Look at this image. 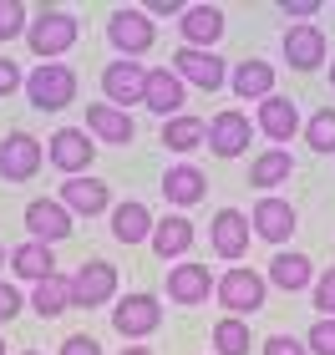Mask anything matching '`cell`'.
I'll return each mask as SVG.
<instances>
[{"mask_svg": "<svg viewBox=\"0 0 335 355\" xmlns=\"http://www.w3.org/2000/svg\"><path fill=\"white\" fill-rule=\"evenodd\" d=\"M269 279L295 295V289L310 284V259H305V254H275V264H269Z\"/></svg>", "mask_w": 335, "mask_h": 355, "instance_id": "29", "label": "cell"}, {"mask_svg": "<svg viewBox=\"0 0 335 355\" xmlns=\"http://www.w3.org/2000/svg\"><path fill=\"white\" fill-rule=\"evenodd\" d=\"M107 36H112V46H117L127 61H132L137 51H148V46H153V21L142 10H112Z\"/></svg>", "mask_w": 335, "mask_h": 355, "instance_id": "8", "label": "cell"}, {"mask_svg": "<svg viewBox=\"0 0 335 355\" xmlns=\"http://www.w3.org/2000/svg\"><path fill=\"white\" fill-rule=\"evenodd\" d=\"M112 325H117L127 340H137V335H153L157 325H163V304H157L153 295H127V300H117V315H112Z\"/></svg>", "mask_w": 335, "mask_h": 355, "instance_id": "7", "label": "cell"}, {"mask_svg": "<svg viewBox=\"0 0 335 355\" xmlns=\"http://www.w3.org/2000/svg\"><path fill=\"white\" fill-rule=\"evenodd\" d=\"M0 355H6V340H0Z\"/></svg>", "mask_w": 335, "mask_h": 355, "instance_id": "44", "label": "cell"}, {"mask_svg": "<svg viewBox=\"0 0 335 355\" xmlns=\"http://www.w3.org/2000/svg\"><path fill=\"white\" fill-rule=\"evenodd\" d=\"M102 92L112 107H132L142 102V92H148V67H137V61H112V67L102 71Z\"/></svg>", "mask_w": 335, "mask_h": 355, "instance_id": "5", "label": "cell"}, {"mask_svg": "<svg viewBox=\"0 0 335 355\" xmlns=\"http://www.w3.org/2000/svg\"><path fill=\"white\" fill-rule=\"evenodd\" d=\"M290 153H259L249 163V183L254 188H275V183H284V178H290Z\"/></svg>", "mask_w": 335, "mask_h": 355, "instance_id": "31", "label": "cell"}, {"mask_svg": "<svg viewBox=\"0 0 335 355\" xmlns=\"http://www.w3.org/2000/svg\"><path fill=\"white\" fill-rule=\"evenodd\" d=\"M26 355H36V350H26Z\"/></svg>", "mask_w": 335, "mask_h": 355, "instance_id": "45", "label": "cell"}, {"mask_svg": "<svg viewBox=\"0 0 335 355\" xmlns=\"http://www.w3.org/2000/svg\"><path fill=\"white\" fill-rule=\"evenodd\" d=\"M21 289H15V284H0V325H6V320H15V315H21Z\"/></svg>", "mask_w": 335, "mask_h": 355, "instance_id": "36", "label": "cell"}, {"mask_svg": "<svg viewBox=\"0 0 335 355\" xmlns=\"http://www.w3.org/2000/svg\"><path fill=\"white\" fill-rule=\"evenodd\" d=\"M142 102H148L153 112H178L183 107V82H178V71H168V67H157L148 71V92H142Z\"/></svg>", "mask_w": 335, "mask_h": 355, "instance_id": "22", "label": "cell"}, {"mask_svg": "<svg viewBox=\"0 0 335 355\" xmlns=\"http://www.w3.org/2000/svg\"><path fill=\"white\" fill-rule=\"evenodd\" d=\"M173 71H183L188 82L203 87V92H218L223 82H229V76H223L229 67H223V61H218L214 51H188V46H183L178 56H173Z\"/></svg>", "mask_w": 335, "mask_h": 355, "instance_id": "13", "label": "cell"}, {"mask_svg": "<svg viewBox=\"0 0 335 355\" xmlns=\"http://www.w3.org/2000/svg\"><path fill=\"white\" fill-rule=\"evenodd\" d=\"M284 61H290L295 71H320V61H325V31H315V26L284 31Z\"/></svg>", "mask_w": 335, "mask_h": 355, "instance_id": "12", "label": "cell"}, {"mask_svg": "<svg viewBox=\"0 0 335 355\" xmlns=\"http://www.w3.org/2000/svg\"><path fill=\"white\" fill-rule=\"evenodd\" d=\"M284 10H290V15H300V21H305V15H315L320 6H315V0H295V6H284Z\"/></svg>", "mask_w": 335, "mask_h": 355, "instance_id": "40", "label": "cell"}, {"mask_svg": "<svg viewBox=\"0 0 335 355\" xmlns=\"http://www.w3.org/2000/svg\"><path fill=\"white\" fill-rule=\"evenodd\" d=\"M46 157H51V163L61 168V173H71V178H82V168L92 163V137L82 132V127H61V132L46 142Z\"/></svg>", "mask_w": 335, "mask_h": 355, "instance_id": "9", "label": "cell"}, {"mask_svg": "<svg viewBox=\"0 0 335 355\" xmlns=\"http://www.w3.org/2000/svg\"><path fill=\"white\" fill-rule=\"evenodd\" d=\"M249 340H254V335H249V325L239 315H223L214 325V350L218 355H249Z\"/></svg>", "mask_w": 335, "mask_h": 355, "instance_id": "30", "label": "cell"}, {"mask_svg": "<svg viewBox=\"0 0 335 355\" xmlns=\"http://www.w3.org/2000/svg\"><path fill=\"white\" fill-rule=\"evenodd\" d=\"M112 289H117V269H112L107 259H92V264L76 269V279H71V304L97 310V304L112 300Z\"/></svg>", "mask_w": 335, "mask_h": 355, "instance_id": "6", "label": "cell"}, {"mask_svg": "<svg viewBox=\"0 0 335 355\" xmlns=\"http://www.w3.org/2000/svg\"><path fill=\"white\" fill-rule=\"evenodd\" d=\"M209 289H214V279H209L203 264H178L168 274V300L173 304H198V300H209Z\"/></svg>", "mask_w": 335, "mask_h": 355, "instance_id": "19", "label": "cell"}, {"mask_svg": "<svg viewBox=\"0 0 335 355\" xmlns=\"http://www.w3.org/2000/svg\"><path fill=\"white\" fill-rule=\"evenodd\" d=\"M122 355H153V350H148V345H127Z\"/></svg>", "mask_w": 335, "mask_h": 355, "instance_id": "41", "label": "cell"}, {"mask_svg": "<svg viewBox=\"0 0 335 355\" xmlns=\"http://www.w3.org/2000/svg\"><path fill=\"white\" fill-rule=\"evenodd\" d=\"M295 127H300V112H295L290 96H264V107H259V132L275 137V142H290Z\"/></svg>", "mask_w": 335, "mask_h": 355, "instance_id": "20", "label": "cell"}, {"mask_svg": "<svg viewBox=\"0 0 335 355\" xmlns=\"http://www.w3.org/2000/svg\"><path fill=\"white\" fill-rule=\"evenodd\" d=\"M254 234L269 239V244H284L295 234V208L284 198H259L254 203Z\"/></svg>", "mask_w": 335, "mask_h": 355, "instance_id": "17", "label": "cell"}, {"mask_svg": "<svg viewBox=\"0 0 335 355\" xmlns=\"http://www.w3.org/2000/svg\"><path fill=\"white\" fill-rule=\"evenodd\" d=\"M61 208L82 214V218H97L107 208V183H97V178H67L61 183Z\"/></svg>", "mask_w": 335, "mask_h": 355, "instance_id": "16", "label": "cell"}, {"mask_svg": "<svg viewBox=\"0 0 335 355\" xmlns=\"http://www.w3.org/2000/svg\"><path fill=\"white\" fill-rule=\"evenodd\" d=\"M15 87H21V67H15V61H6V56H0V96H10Z\"/></svg>", "mask_w": 335, "mask_h": 355, "instance_id": "38", "label": "cell"}, {"mask_svg": "<svg viewBox=\"0 0 335 355\" xmlns=\"http://www.w3.org/2000/svg\"><path fill=\"white\" fill-rule=\"evenodd\" d=\"M26 36V6L21 0H0V41Z\"/></svg>", "mask_w": 335, "mask_h": 355, "instance_id": "33", "label": "cell"}, {"mask_svg": "<svg viewBox=\"0 0 335 355\" xmlns=\"http://www.w3.org/2000/svg\"><path fill=\"white\" fill-rule=\"evenodd\" d=\"M87 132L102 137V142H112V148H127V142L137 137V127H132L127 112H117L112 102H92L87 107Z\"/></svg>", "mask_w": 335, "mask_h": 355, "instance_id": "11", "label": "cell"}, {"mask_svg": "<svg viewBox=\"0 0 335 355\" xmlns=\"http://www.w3.org/2000/svg\"><path fill=\"white\" fill-rule=\"evenodd\" d=\"M310 355H335V320H320L310 330Z\"/></svg>", "mask_w": 335, "mask_h": 355, "instance_id": "34", "label": "cell"}, {"mask_svg": "<svg viewBox=\"0 0 335 355\" xmlns=\"http://www.w3.org/2000/svg\"><path fill=\"white\" fill-rule=\"evenodd\" d=\"M163 193H168V203H178V208H194L203 193H209V183H203V173L194 163H178V168H168L163 178Z\"/></svg>", "mask_w": 335, "mask_h": 355, "instance_id": "21", "label": "cell"}, {"mask_svg": "<svg viewBox=\"0 0 335 355\" xmlns=\"http://www.w3.org/2000/svg\"><path fill=\"white\" fill-rule=\"evenodd\" d=\"M148 234H153V214L142 203H122L117 214H112V239H117V244H142Z\"/></svg>", "mask_w": 335, "mask_h": 355, "instance_id": "25", "label": "cell"}, {"mask_svg": "<svg viewBox=\"0 0 335 355\" xmlns=\"http://www.w3.org/2000/svg\"><path fill=\"white\" fill-rule=\"evenodd\" d=\"M315 310H320V315H335V269L320 274V284H315Z\"/></svg>", "mask_w": 335, "mask_h": 355, "instance_id": "35", "label": "cell"}, {"mask_svg": "<svg viewBox=\"0 0 335 355\" xmlns=\"http://www.w3.org/2000/svg\"><path fill=\"white\" fill-rule=\"evenodd\" d=\"M264 355H305V345H300L295 335H269V340H264Z\"/></svg>", "mask_w": 335, "mask_h": 355, "instance_id": "37", "label": "cell"}, {"mask_svg": "<svg viewBox=\"0 0 335 355\" xmlns=\"http://www.w3.org/2000/svg\"><path fill=\"white\" fill-rule=\"evenodd\" d=\"M305 137H310V148H315V153H335V112H330V107L310 117Z\"/></svg>", "mask_w": 335, "mask_h": 355, "instance_id": "32", "label": "cell"}, {"mask_svg": "<svg viewBox=\"0 0 335 355\" xmlns=\"http://www.w3.org/2000/svg\"><path fill=\"white\" fill-rule=\"evenodd\" d=\"M214 295H218L223 310L249 315V310H259V304H264V274H254V269H229V274L214 284Z\"/></svg>", "mask_w": 335, "mask_h": 355, "instance_id": "3", "label": "cell"}, {"mask_svg": "<svg viewBox=\"0 0 335 355\" xmlns=\"http://www.w3.org/2000/svg\"><path fill=\"white\" fill-rule=\"evenodd\" d=\"M178 31H183L188 51H203V46H214L223 36V10L218 6H188L183 21H178Z\"/></svg>", "mask_w": 335, "mask_h": 355, "instance_id": "15", "label": "cell"}, {"mask_svg": "<svg viewBox=\"0 0 335 355\" xmlns=\"http://www.w3.org/2000/svg\"><path fill=\"white\" fill-rule=\"evenodd\" d=\"M198 142H209V122H203V117H188V112H183V117L163 122V148L168 153H194Z\"/></svg>", "mask_w": 335, "mask_h": 355, "instance_id": "23", "label": "cell"}, {"mask_svg": "<svg viewBox=\"0 0 335 355\" xmlns=\"http://www.w3.org/2000/svg\"><path fill=\"white\" fill-rule=\"evenodd\" d=\"M26 41H31V51H36L41 61H51V56H61V51L76 46V21L67 10H41L36 26L26 31Z\"/></svg>", "mask_w": 335, "mask_h": 355, "instance_id": "2", "label": "cell"}, {"mask_svg": "<svg viewBox=\"0 0 335 355\" xmlns=\"http://www.w3.org/2000/svg\"><path fill=\"white\" fill-rule=\"evenodd\" d=\"M234 92L239 96H275V71L264 67V61H244V67H234Z\"/></svg>", "mask_w": 335, "mask_h": 355, "instance_id": "28", "label": "cell"}, {"mask_svg": "<svg viewBox=\"0 0 335 355\" xmlns=\"http://www.w3.org/2000/svg\"><path fill=\"white\" fill-rule=\"evenodd\" d=\"M26 229L41 239V244H61V239H71V214L61 208V198H36L26 208Z\"/></svg>", "mask_w": 335, "mask_h": 355, "instance_id": "10", "label": "cell"}, {"mask_svg": "<svg viewBox=\"0 0 335 355\" xmlns=\"http://www.w3.org/2000/svg\"><path fill=\"white\" fill-rule=\"evenodd\" d=\"M26 96H31V107H36V112H61V107H71V96H76V71L61 67V61H41V71L26 76Z\"/></svg>", "mask_w": 335, "mask_h": 355, "instance_id": "1", "label": "cell"}, {"mask_svg": "<svg viewBox=\"0 0 335 355\" xmlns=\"http://www.w3.org/2000/svg\"><path fill=\"white\" fill-rule=\"evenodd\" d=\"M330 87H335V67H330Z\"/></svg>", "mask_w": 335, "mask_h": 355, "instance_id": "42", "label": "cell"}, {"mask_svg": "<svg viewBox=\"0 0 335 355\" xmlns=\"http://www.w3.org/2000/svg\"><path fill=\"white\" fill-rule=\"evenodd\" d=\"M188 244H194V223H188V218H163V223L153 229V249L163 254V259L188 254Z\"/></svg>", "mask_w": 335, "mask_h": 355, "instance_id": "27", "label": "cell"}, {"mask_svg": "<svg viewBox=\"0 0 335 355\" xmlns=\"http://www.w3.org/2000/svg\"><path fill=\"white\" fill-rule=\"evenodd\" d=\"M209 148L218 157L249 153V117H244V112H218V117L209 122Z\"/></svg>", "mask_w": 335, "mask_h": 355, "instance_id": "14", "label": "cell"}, {"mask_svg": "<svg viewBox=\"0 0 335 355\" xmlns=\"http://www.w3.org/2000/svg\"><path fill=\"white\" fill-rule=\"evenodd\" d=\"M61 355H102V350H97V340H92V335H71V340L61 345Z\"/></svg>", "mask_w": 335, "mask_h": 355, "instance_id": "39", "label": "cell"}, {"mask_svg": "<svg viewBox=\"0 0 335 355\" xmlns=\"http://www.w3.org/2000/svg\"><path fill=\"white\" fill-rule=\"evenodd\" d=\"M214 249L223 254V259H244L249 249V218L239 214V208H223V214H214Z\"/></svg>", "mask_w": 335, "mask_h": 355, "instance_id": "18", "label": "cell"}, {"mask_svg": "<svg viewBox=\"0 0 335 355\" xmlns=\"http://www.w3.org/2000/svg\"><path fill=\"white\" fill-rule=\"evenodd\" d=\"M0 264H6V249H0Z\"/></svg>", "mask_w": 335, "mask_h": 355, "instance_id": "43", "label": "cell"}, {"mask_svg": "<svg viewBox=\"0 0 335 355\" xmlns=\"http://www.w3.org/2000/svg\"><path fill=\"white\" fill-rule=\"evenodd\" d=\"M31 304H36V315H61L71 304V279L67 274H46V279H36V295H31Z\"/></svg>", "mask_w": 335, "mask_h": 355, "instance_id": "26", "label": "cell"}, {"mask_svg": "<svg viewBox=\"0 0 335 355\" xmlns=\"http://www.w3.org/2000/svg\"><path fill=\"white\" fill-rule=\"evenodd\" d=\"M41 157H46V148L31 132H10L0 142V178H6V183H26V178H36Z\"/></svg>", "mask_w": 335, "mask_h": 355, "instance_id": "4", "label": "cell"}, {"mask_svg": "<svg viewBox=\"0 0 335 355\" xmlns=\"http://www.w3.org/2000/svg\"><path fill=\"white\" fill-rule=\"evenodd\" d=\"M10 269L21 274V279H46V274H56V254H51V244L31 239V244H21L10 254Z\"/></svg>", "mask_w": 335, "mask_h": 355, "instance_id": "24", "label": "cell"}]
</instances>
